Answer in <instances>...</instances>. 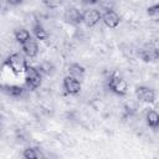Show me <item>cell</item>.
Wrapping results in <instances>:
<instances>
[{"label": "cell", "mask_w": 159, "mask_h": 159, "mask_svg": "<svg viewBox=\"0 0 159 159\" xmlns=\"http://www.w3.org/2000/svg\"><path fill=\"white\" fill-rule=\"evenodd\" d=\"M4 65L7 66L11 70V72L15 73V75L24 73L25 70H26V67L29 66L27 62H26V60H25V57L20 52H14V53L9 55L7 58L5 60Z\"/></svg>", "instance_id": "cell-1"}, {"label": "cell", "mask_w": 159, "mask_h": 159, "mask_svg": "<svg viewBox=\"0 0 159 159\" xmlns=\"http://www.w3.org/2000/svg\"><path fill=\"white\" fill-rule=\"evenodd\" d=\"M107 86L117 96L123 97V96H125L128 93V83H127V81L123 77H120V76H118L116 73H112V75L108 76Z\"/></svg>", "instance_id": "cell-2"}, {"label": "cell", "mask_w": 159, "mask_h": 159, "mask_svg": "<svg viewBox=\"0 0 159 159\" xmlns=\"http://www.w3.org/2000/svg\"><path fill=\"white\" fill-rule=\"evenodd\" d=\"M25 87L30 91L37 89L42 83V75L37 67L27 66L25 70Z\"/></svg>", "instance_id": "cell-3"}, {"label": "cell", "mask_w": 159, "mask_h": 159, "mask_svg": "<svg viewBox=\"0 0 159 159\" xmlns=\"http://www.w3.org/2000/svg\"><path fill=\"white\" fill-rule=\"evenodd\" d=\"M62 86H63V89L67 94H71V96H76L81 92L82 89V84H81V81L77 80L76 77L71 76V75H67L63 77V81H62Z\"/></svg>", "instance_id": "cell-4"}, {"label": "cell", "mask_w": 159, "mask_h": 159, "mask_svg": "<svg viewBox=\"0 0 159 159\" xmlns=\"http://www.w3.org/2000/svg\"><path fill=\"white\" fill-rule=\"evenodd\" d=\"M102 19V14L97 9H87L82 12V22L87 27H93L96 26L99 20Z\"/></svg>", "instance_id": "cell-5"}, {"label": "cell", "mask_w": 159, "mask_h": 159, "mask_svg": "<svg viewBox=\"0 0 159 159\" xmlns=\"http://www.w3.org/2000/svg\"><path fill=\"white\" fill-rule=\"evenodd\" d=\"M139 57L144 61V62H152V61H157L159 57V50L155 45L153 43H148L145 46H143L139 50Z\"/></svg>", "instance_id": "cell-6"}, {"label": "cell", "mask_w": 159, "mask_h": 159, "mask_svg": "<svg viewBox=\"0 0 159 159\" xmlns=\"http://www.w3.org/2000/svg\"><path fill=\"white\" fill-rule=\"evenodd\" d=\"M135 96L140 101V102H144V103H154L155 99H157V96H155V92L147 87V86H138L135 88Z\"/></svg>", "instance_id": "cell-7"}, {"label": "cell", "mask_w": 159, "mask_h": 159, "mask_svg": "<svg viewBox=\"0 0 159 159\" xmlns=\"http://www.w3.org/2000/svg\"><path fill=\"white\" fill-rule=\"evenodd\" d=\"M63 20L71 25H80L82 22V12L73 6H70L63 12Z\"/></svg>", "instance_id": "cell-8"}, {"label": "cell", "mask_w": 159, "mask_h": 159, "mask_svg": "<svg viewBox=\"0 0 159 159\" xmlns=\"http://www.w3.org/2000/svg\"><path fill=\"white\" fill-rule=\"evenodd\" d=\"M0 92H2L4 94L12 97V98H20L24 92L25 88L22 86H17V84H9V83H0Z\"/></svg>", "instance_id": "cell-9"}, {"label": "cell", "mask_w": 159, "mask_h": 159, "mask_svg": "<svg viewBox=\"0 0 159 159\" xmlns=\"http://www.w3.org/2000/svg\"><path fill=\"white\" fill-rule=\"evenodd\" d=\"M103 22H104V25L107 26V27H109V29H116V27H118L119 26V22H120V17H119V15L114 11V10H112V9H107L106 10V12L102 15V19H101Z\"/></svg>", "instance_id": "cell-10"}, {"label": "cell", "mask_w": 159, "mask_h": 159, "mask_svg": "<svg viewBox=\"0 0 159 159\" xmlns=\"http://www.w3.org/2000/svg\"><path fill=\"white\" fill-rule=\"evenodd\" d=\"M21 50H22V52L25 53V56H27V57H30V58H35V57L37 56V53H39V45H37V42H36L35 40H32V37H31L29 41H26L25 43L21 45Z\"/></svg>", "instance_id": "cell-11"}, {"label": "cell", "mask_w": 159, "mask_h": 159, "mask_svg": "<svg viewBox=\"0 0 159 159\" xmlns=\"http://www.w3.org/2000/svg\"><path fill=\"white\" fill-rule=\"evenodd\" d=\"M67 71H68V75L76 77L77 80H82L84 77V73H86V70L82 65L77 63V62H73V63H70L68 67H67Z\"/></svg>", "instance_id": "cell-12"}, {"label": "cell", "mask_w": 159, "mask_h": 159, "mask_svg": "<svg viewBox=\"0 0 159 159\" xmlns=\"http://www.w3.org/2000/svg\"><path fill=\"white\" fill-rule=\"evenodd\" d=\"M14 37H15L17 43L22 45V43H25L26 41H29L31 39V34H30L29 30H26L24 27H17V29L14 30Z\"/></svg>", "instance_id": "cell-13"}, {"label": "cell", "mask_w": 159, "mask_h": 159, "mask_svg": "<svg viewBox=\"0 0 159 159\" xmlns=\"http://www.w3.org/2000/svg\"><path fill=\"white\" fill-rule=\"evenodd\" d=\"M32 34H34V36H35L37 40H40V41H45V40H47V37H48V32H47L46 29L42 26V24H40V21H37V22H35V24L32 25Z\"/></svg>", "instance_id": "cell-14"}, {"label": "cell", "mask_w": 159, "mask_h": 159, "mask_svg": "<svg viewBox=\"0 0 159 159\" xmlns=\"http://www.w3.org/2000/svg\"><path fill=\"white\" fill-rule=\"evenodd\" d=\"M37 70L41 72V75L45 76H53L56 73V66L51 61H42L37 66Z\"/></svg>", "instance_id": "cell-15"}, {"label": "cell", "mask_w": 159, "mask_h": 159, "mask_svg": "<svg viewBox=\"0 0 159 159\" xmlns=\"http://www.w3.org/2000/svg\"><path fill=\"white\" fill-rule=\"evenodd\" d=\"M145 120H147L148 127H150L152 129H157L159 127V114H158V112L154 111V109L148 111L147 116H145Z\"/></svg>", "instance_id": "cell-16"}, {"label": "cell", "mask_w": 159, "mask_h": 159, "mask_svg": "<svg viewBox=\"0 0 159 159\" xmlns=\"http://www.w3.org/2000/svg\"><path fill=\"white\" fill-rule=\"evenodd\" d=\"M22 157L25 159H39V158H43V154L40 152V149L29 147L22 152Z\"/></svg>", "instance_id": "cell-17"}, {"label": "cell", "mask_w": 159, "mask_h": 159, "mask_svg": "<svg viewBox=\"0 0 159 159\" xmlns=\"http://www.w3.org/2000/svg\"><path fill=\"white\" fill-rule=\"evenodd\" d=\"M147 14L150 19H153L154 21H158L159 20V4H154L149 6L147 9Z\"/></svg>", "instance_id": "cell-18"}, {"label": "cell", "mask_w": 159, "mask_h": 159, "mask_svg": "<svg viewBox=\"0 0 159 159\" xmlns=\"http://www.w3.org/2000/svg\"><path fill=\"white\" fill-rule=\"evenodd\" d=\"M62 2V0H42V4L48 9H58Z\"/></svg>", "instance_id": "cell-19"}, {"label": "cell", "mask_w": 159, "mask_h": 159, "mask_svg": "<svg viewBox=\"0 0 159 159\" xmlns=\"http://www.w3.org/2000/svg\"><path fill=\"white\" fill-rule=\"evenodd\" d=\"M6 1H7V4L11 5V6H19V5L22 4L24 0H6Z\"/></svg>", "instance_id": "cell-20"}, {"label": "cell", "mask_w": 159, "mask_h": 159, "mask_svg": "<svg viewBox=\"0 0 159 159\" xmlns=\"http://www.w3.org/2000/svg\"><path fill=\"white\" fill-rule=\"evenodd\" d=\"M82 1V4H84V5H96L99 0H81Z\"/></svg>", "instance_id": "cell-21"}, {"label": "cell", "mask_w": 159, "mask_h": 159, "mask_svg": "<svg viewBox=\"0 0 159 159\" xmlns=\"http://www.w3.org/2000/svg\"><path fill=\"white\" fill-rule=\"evenodd\" d=\"M0 120H1V117H0Z\"/></svg>", "instance_id": "cell-22"}]
</instances>
